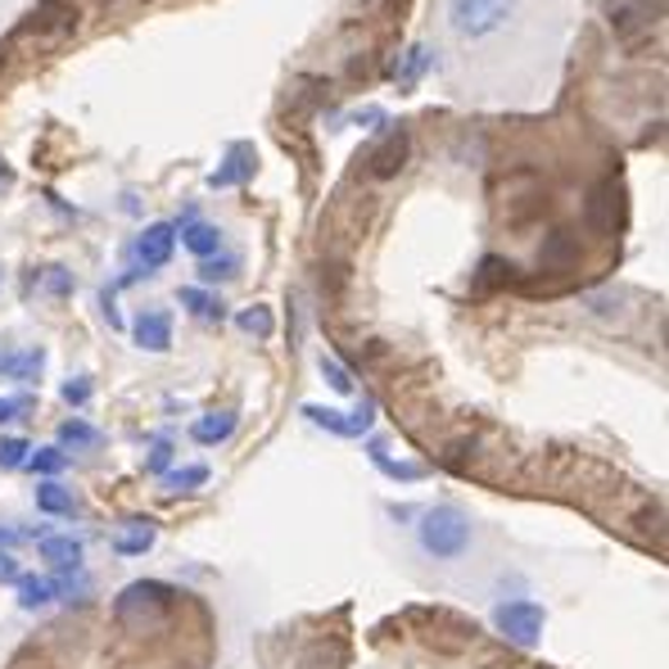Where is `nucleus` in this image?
Listing matches in <instances>:
<instances>
[{
	"label": "nucleus",
	"mask_w": 669,
	"mask_h": 669,
	"mask_svg": "<svg viewBox=\"0 0 669 669\" xmlns=\"http://www.w3.org/2000/svg\"><path fill=\"white\" fill-rule=\"evenodd\" d=\"M417 543L435 561H457L466 548H471V520H466L457 507H430L417 525Z\"/></svg>",
	"instance_id": "f257e3e1"
},
{
	"label": "nucleus",
	"mask_w": 669,
	"mask_h": 669,
	"mask_svg": "<svg viewBox=\"0 0 669 669\" xmlns=\"http://www.w3.org/2000/svg\"><path fill=\"white\" fill-rule=\"evenodd\" d=\"M511 14V0H443V23L457 41H485Z\"/></svg>",
	"instance_id": "f03ea898"
},
{
	"label": "nucleus",
	"mask_w": 669,
	"mask_h": 669,
	"mask_svg": "<svg viewBox=\"0 0 669 669\" xmlns=\"http://www.w3.org/2000/svg\"><path fill=\"white\" fill-rule=\"evenodd\" d=\"M543 607L539 601H502V607L493 611V629L507 638V642H516V647H533L539 642V633H543Z\"/></svg>",
	"instance_id": "7ed1b4c3"
},
{
	"label": "nucleus",
	"mask_w": 669,
	"mask_h": 669,
	"mask_svg": "<svg viewBox=\"0 0 669 669\" xmlns=\"http://www.w3.org/2000/svg\"><path fill=\"white\" fill-rule=\"evenodd\" d=\"M620 213H625L620 186H616V181H601V186L588 194V209H583L588 227H592L597 236H616V231H620Z\"/></svg>",
	"instance_id": "20e7f679"
},
{
	"label": "nucleus",
	"mask_w": 669,
	"mask_h": 669,
	"mask_svg": "<svg viewBox=\"0 0 669 669\" xmlns=\"http://www.w3.org/2000/svg\"><path fill=\"white\" fill-rule=\"evenodd\" d=\"M303 417L312 421V426H321V430H330V435H345V439H358V435H367L371 430V421H376V403H362L358 412H330V408H303Z\"/></svg>",
	"instance_id": "39448f33"
},
{
	"label": "nucleus",
	"mask_w": 669,
	"mask_h": 669,
	"mask_svg": "<svg viewBox=\"0 0 669 669\" xmlns=\"http://www.w3.org/2000/svg\"><path fill=\"white\" fill-rule=\"evenodd\" d=\"M73 28H78V10L69 6V0H46V6H41L19 32H23V37H28V32H41V37H54V41H59V37H73Z\"/></svg>",
	"instance_id": "423d86ee"
},
{
	"label": "nucleus",
	"mask_w": 669,
	"mask_h": 669,
	"mask_svg": "<svg viewBox=\"0 0 669 669\" xmlns=\"http://www.w3.org/2000/svg\"><path fill=\"white\" fill-rule=\"evenodd\" d=\"M408 154H412V137H408V131H393V137L380 141L376 154L367 159V172H371L376 181H389V177H398V168L408 163Z\"/></svg>",
	"instance_id": "0eeeda50"
},
{
	"label": "nucleus",
	"mask_w": 669,
	"mask_h": 669,
	"mask_svg": "<svg viewBox=\"0 0 669 669\" xmlns=\"http://www.w3.org/2000/svg\"><path fill=\"white\" fill-rule=\"evenodd\" d=\"M579 262V240L570 231H548L539 244V267L543 272H570Z\"/></svg>",
	"instance_id": "6e6552de"
},
{
	"label": "nucleus",
	"mask_w": 669,
	"mask_h": 669,
	"mask_svg": "<svg viewBox=\"0 0 669 669\" xmlns=\"http://www.w3.org/2000/svg\"><path fill=\"white\" fill-rule=\"evenodd\" d=\"M172 244H177V231H172L168 222L146 227V236L137 240V258H141L146 272H154V267H163V262L172 258Z\"/></svg>",
	"instance_id": "1a4fd4ad"
},
{
	"label": "nucleus",
	"mask_w": 669,
	"mask_h": 669,
	"mask_svg": "<svg viewBox=\"0 0 669 669\" xmlns=\"http://www.w3.org/2000/svg\"><path fill=\"white\" fill-rule=\"evenodd\" d=\"M131 334H137L141 349L163 353V349L172 345V321H168V312H141L137 326H131Z\"/></svg>",
	"instance_id": "9d476101"
},
{
	"label": "nucleus",
	"mask_w": 669,
	"mask_h": 669,
	"mask_svg": "<svg viewBox=\"0 0 669 669\" xmlns=\"http://www.w3.org/2000/svg\"><path fill=\"white\" fill-rule=\"evenodd\" d=\"M253 168H258L253 146H231V154L218 163V172L209 177V186H240V181L253 177Z\"/></svg>",
	"instance_id": "9b49d317"
},
{
	"label": "nucleus",
	"mask_w": 669,
	"mask_h": 669,
	"mask_svg": "<svg viewBox=\"0 0 669 669\" xmlns=\"http://www.w3.org/2000/svg\"><path fill=\"white\" fill-rule=\"evenodd\" d=\"M69 592H73V583H69V579H37V575L19 579V601H23L28 611L46 607V601H54V597H69Z\"/></svg>",
	"instance_id": "f8f14e48"
},
{
	"label": "nucleus",
	"mask_w": 669,
	"mask_h": 669,
	"mask_svg": "<svg viewBox=\"0 0 669 669\" xmlns=\"http://www.w3.org/2000/svg\"><path fill=\"white\" fill-rule=\"evenodd\" d=\"M41 367H46V353H41V349H23V353H14V349H0V376H14V380H37V376H41Z\"/></svg>",
	"instance_id": "ddd939ff"
},
{
	"label": "nucleus",
	"mask_w": 669,
	"mask_h": 669,
	"mask_svg": "<svg viewBox=\"0 0 669 669\" xmlns=\"http://www.w3.org/2000/svg\"><path fill=\"white\" fill-rule=\"evenodd\" d=\"M181 244L194 253V258H213L222 249V231L209 227V222H186L181 227Z\"/></svg>",
	"instance_id": "4468645a"
},
{
	"label": "nucleus",
	"mask_w": 669,
	"mask_h": 669,
	"mask_svg": "<svg viewBox=\"0 0 669 669\" xmlns=\"http://www.w3.org/2000/svg\"><path fill=\"white\" fill-rule=\"evenodd\" d=\"M41 561H50L54 570H78L82 543L78 539H41Z\"/></svg>",
	"instance_id": "2eb2a0df"
},
{
	"label": "nucleus",
	"mask_w": 669,
	"mask_h": 669,
	"mask_svg": "<svg viewBox=\"0 0 669 669\" xmlns=\"http://www.w3.org/2000/svg\"><path fill=\"white\" fill-rule=\"evenodd\" d=\"M150 543H154V520H131V529L113 539V548L122 557H141V552H150Z\"/></svg>",
	"instance_id": "dca6fc26"
},
{
	"label": "nucleus",
	"mask_w": 669,
	"mask_h": 669,
	"mask_svg": "<svg viewBox=\"0 0 669 669\" xmlns=\"http://www.w3.org/2000/svg\"><path fill=\"white\" fill-rule=\"evenodd\" d=\"M231 430H236V412H209V417H199L194 421V439L199 443H222V439H231Z\"/></svg>",
	"instance_id": "f3484780"
},
{
	"label": "nucleus",
	"mask_w": 669,
	"mask_h": 669,
	"mask_svg": "<svg viewBox=\"0 0 669 669\" xmlns=\"http://www.w3.org/2000/svg\"><path fill=\"white\" fill-rule=\"evenodd\" d=\"M37 507H41L46 516H73V511H78L73 493H69V489H59L54 480H46V485L37 489Z\"/></svg>",
	"instance_id": "a211bd4d"
},
{
	"label": "nucleus",
	"mask_w": 669,
	"mask_h": 669,
	"mask_svg": "<svg viewBox=\"0 0 669 669\" xmlns=\"http://www.w3.org/2000/svg\"><path fill=\"white\" fill-rule=\"evenodd\" d=\"M181 303L194 312V317H204V321H222L227 317V308H222V299L218 294H209V290H181Z\"/></svg>",
	"instance_id": "6ab92c4d"
},
{
	"label": "nucleus",
	"mask_w": 669,
	"mask_h": 669,
	"mask_svg": "<svg viewBox=\"0 0 669 669\" xmlns=\"http://www.w3.org/2000/svg\"><path fill=\"white\" fill-rule=\"evenodd\" d=\"M511 277H516V267H511L507 258L489 253V258L480 262V272H476V286H480V290H493V286H507Z\"/></svg>",
	"instance_id": "aec40b11"
},
{
	"label": "nucleus",
	"mask_w": 669,
	"mask_h": 669,
	"mask_svg": "<svg viewBox=\"0 0 669 669\" xmlns=\"http://www.w3.org/2000/svg\"><path fill=\"white\" fill-rule=\"evenodd\" d=\"M371 461L380 466V471H385L389 480H421V476H426L421 466H412V461H393V457H389L380 443H371Z\"/></svg>",
	"instance_id": "412c9836"
},
{
	"label": "nucleus",
	"mask_w": 669,
	"mask_h": 669,
	"mask_svg": "<svg viewBox=\"0 0 669 669\" xmlns=\"http://www.w3.org/2000/svg\"><path fill=\"white\" fill-rule=\"evenodd\" d=\"M240 272V258H199V277L204 281H227V277H236Z\"/></svg>",
	"instance_id": "4be33fe9"
},
{
	"label": "nucleus",
	"mask_w": 669,
	"mask_h": 669,
	"mask_svg": "<svg viewBox=\"0 0 669 669\" xmlns=\"http://www.w3.org/2000/svg\"><path fill=\"white\" fill-rule=\"evenodd\" d=\"M236 321H240V330L258 334V340H267V334H272V326H277V321H272V312H267V308H244Z\"/></svg>",
	"instance_id": "5701e85b"
},
{
	"label": "nucleus",
	"mask_w": 669,
	"mask_h": 669,
	"mask_svg": "<svg viewBox=\"0 0 669 669\" xmlns=\"http://www.w3.org/2000/svg\"><path fill=\"white\" fill-rule=\"evenodd\" d=\"M59 443H73V448H91V443H100V435L87 426V421H63L59 426Z\"/></svg>",
	"instance_id": "b1692460"
},
{
	"label": "nucleus",
	"mask_w": 669,
	"mask_h": 669,
	"mask_svg": "<svg viewBox=\"0 0 669 669\" xmlns=\"http://www.w3.org/2000/svg\"><path fill=\"white\" fill-rule=\"evenodd\" d=\"M63 461H69V457H63L59 448H37V452H32V471H41V476H59V471H63Z\"/></svg>",
	"instance_id": "393cba45"
},
{
	"label": "nucleus",
	"mask_w": 669,
	"mask_h": 669,
	"mask_svg": "<svg viewBox=\"0 0 669 669\" xmlns=\"http://www.w3.org/2000/svg\"><path fill=\"white\" fill-rule=\"evenodd\" d=\"M321 376L330 380L334 393H353V376H349L340 362H334V358H321Z\"/></svg>",
	"instance_id": "a878e982"
},
{
	"label": "nucleus",
	"mask_w": 669,
	"mask_h": 669,
	"mask_svg": "<svg viewBox=\"0 0 669 669\" xmlns=\"http://www.w3.org/2000/svg\"><path fill=\"white\" fill-rule=\"evenodd\" d=\"M204 480H209L204 466H186V471H172V476H168V489H194V485H204Z\"/></svg>",
	"instance_id": "bb28decb"
},
{
	"label": "nucleus",
	"mask_w": 669,
	"mask_h": 669,
	"mask_svg": "<svg viewBox=\"0 0 669 669\" xmlns=\"http://www.w3.org/2000/svg\"><path fill=\"white\" fill-rule=\"evenodd\" d=\"M28 461V443L23 439H6L0 443V466H6V471H14V466H23Z\"/></svg>",
	"instance_id": "cd10ccee"
},
{
	"label": "nucleus",
	"mask_w": 669,
	"mask_h": 669,
	"mask_svg": "<svg viewBox=\"0 0 669 669\" xmlns=\"http://www.w3.org/2000/svg\"><path fill=\"white\" fill-rule=\"evenodd\" d=\"M168 461H172V443H168V439H159V443H154V452H150V461H146V471L163 476V471H168Z\"/></svg>",
	"instance_id": "c85d7f7f"
},
{
	"label": "nucleus",
	"mask_w": 669,
	"mask_h": 669,
	"mask_svg": "<svg viewBox=\"0 0 669 669\" xmlns=\"http://www.w3.org/2000/svg\"><path fill=\"white\" fill-rule=\"evenodd\" d=\"M41 281H46V290H50V294H69V290H73V277L63 272V267H50V272H46Z\"/></svg>",
	"instance_id": "c756f323"
},
{
	"label": "nucleus",
	"mask_w": 669,
	"mask_h": 669,
	"mask_svg": "<svg viewBox=\"0 0 669 669\" xmlns=\"http://www.w3.org/2000/svg\"><path fill=\"white\" fill-rule=\"evenodd\" d=\"M63 398H69L73 408H82L87 398H91V385H87V380H69V385H63Z\"/></svg>",
	"instance_id": "7c9ffc66"
},
{
	"label": "nucleus",
	"mask_w": 669,
	"mask_h": 669,
	"mask_svg": "<svg viewBox=\"0 0 669 669\" xmlns=\"http://www.w3.org/2000/svg\"><path fill=\"white\" fill-rule=\"evenodd\" d=\"M23 408H28V403H14V398H0V421H14Z\"/></svg>",
	"instance_id": "2f4dec72"
},
{
	"label": "nucleus",
	"mask_w": 669,
	"mask_h": 669,
	"mask_svg": "<svg viewBox=\"0 0 669 669\" xmlns=\"http://www.w3.org/2000/svg\"><path fill=\"white\" fill-rule=\"evenodd\" d=\"M0 543L14 548V543H19V533H14V529H0Z\"/></svg>",
	"instance_id": "473e14b6"
},
{
	"label": "nucleus",
	"mask_w": 669,
	"mask_h": 669,
	"mask_svg": "<svg viewBox=\"0 0 669 669\" xmlns=\"http://www.w3.org/2000/svg\"><path fill=\"white\" fill-rule=\"evenodd\" d=\"M0 186H6V168H0Z\"/></svg>",
	"instance_id": "72a5a7b5"
},
{
	"label": "nucleus",
	"mask_w": 669,
	"mask_h": 669,
	"mask_svg": "<svg viewBox=\"0 0 669 669\" xmlns=\"http://www.w3.org/2000/svg\"><path fill=\"white\" fill-rule=\"evenodd\" d=\"M104 6H113V0H104Z\"/></svg>",
	"instance_id": "f704fd0d"
}]
</instances>
